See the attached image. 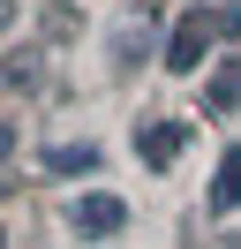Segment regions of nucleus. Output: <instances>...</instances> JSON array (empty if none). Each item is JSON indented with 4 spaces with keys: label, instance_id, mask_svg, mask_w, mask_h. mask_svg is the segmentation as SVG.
<instances>
[{
    "label": "nucleus",
    "instance_id": "f257e3e1",
    "mask_svg": "<svg viewBox=\"0 0 241 249\" xmlns=\"http://www.w3.org/2000/svg\"><path fill=\"white\" fill-rule=\"evenodd\" d=\"M211 38H241V8H234V0H226V8H196V16H181L173 38H166V68H173V76H196L204 53H211Z\"/></svg>",
    "mask_w": 241,
    "mask_h": 249
},
{
    "label": "nucleus",
    "instance_id": "f03ea898",
    "mask_svg": "<svg viewBox=\"0 0 241 249\" xmlns=\"http://www.w3.org/2000/svg\"><path fill=\"white\" fill-rule=\"evenodd\" d=\"M75 234H83V242H113L120 227H128V204L120 196H75Z\"/></svg>",
    "mask_w": 241,
    "mask_h": 249
},
{
    "label": "nucleus",
    "instance_id": "7ed1b4c3",
    "mask_svg": "<svg viewBox=\"0 0 241 249\" xmlns=\"http://www.w3.org/2000/svg\"><path fill=\"white\" fill-rule=\"evenodd\" d=\"M189 143V128L181 121H151V128H136V151H143V166H173V151Z\"/></svg>",
    "mask_w": 241,
    "mask_h": 249
},
{
    "label": "nucleus",
    "instance_id": "20e7f679",
    "mask_svg": "<svg viewBox=\"0 0 241 249\" xmlns=\"http://www.w3.org/2000/svg\"><path fill=\"white\" fill-rule=\"evenodd\" d=\"M211 212H241V143L219 159V181H211Z\"/></svg>",
    "mask_w": 241,
    "mask_h": 249
},
{
    "label": "nucleus",
    "instance_id": "39448f33",
    "mask_svg": "<svg viewBox=\"0 0 241 249\" xmlns=\"http://www.w3.org/2000/svg\"><path fill=\"white\" fill-rule=\"evenodd\" d=\"M45 174H98V143H53Z\"/></svg>",
    "mask_w": 241,
    "mask_h": 249
},
{
    "label": "nucleus",
    "instance_id": "423d86ee",
    "mask_svg": "<svg viewBox=\"0 0 241 249\" xmlns=\"http://www.w3.org/2000/svg\"><path fill=\"white\" fill-rule=\"evenodd\" d=\"M204 106H211V113H226V106H241V61H226V68H219V83H211V91H204Z\"/></svg>",
    "mask_w": 241,
    "mask_h": 249
},
{
    "label": "nucleus",
    "instance_id": "0eeeda50",
    "mask_svg": "<svg viewBox=\"0 0 241 249\" xmlns=\"http://www.w3.org/2000/svg\"><path fill=\"white\" fill-rule=\"evenodd\" d=\"M113 46H120V61H136V46H151V16H128L113 31Z\"/></svg>",
    "mask_w": 241,
    "mask_h": 249
},
{
    "label": "nucleus",
    "instance_id": "6e6552de",
    "mask_svg": "<svg viewBox=\"0 0 241 249\" xmlns=\"http://www.w3.org/2000/svg\"><path fill=\"white\" fill-rule=\"evenodd\" d=\"M8 23H15V0H0V31H8Z\"/></svg>",
    "mask_w": 241,
    "mask_h": 249
},
{
    "label": "nucleus",
    "instance_id": "1a4fd4ad",
    "mask_svg": "<svg viewBox=\"0 0 241 249\" xmlns=\"http://www.w3.org/2000/svg\"><path fill=\"white\" fill-rule=\"evenodd\" d=\"M0 249H8V234H0Z\"/></svg>",
    "mask_w": 241,
    "mask_h": 249
}]
</instances>
